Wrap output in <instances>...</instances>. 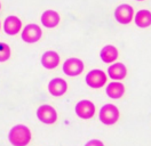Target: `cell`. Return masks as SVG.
Masks as SVG:
<instances>
[{
    "label": "cell",
    "mask_w": 151,
    "mask_h": 146,
    "mask_svg": "<svg viewBox=\"0 0 151 146\" xmlns=\"http://www.w3.org/2000/svg\"><path fill=\"white\" fill-rule=\"evenodd\" d=\"M8 139L14 146H27L31 140V131L27 126L17 125L10 129Z\"/></svg>",
    "instance_id": "cell-1"
},
{
    "label": "cell",
    "mask_w": 151,
    "mask_h": 146,
    "mask_svg": "<svg viewBox=\"0 0 151 146\" xmlns=\"http://www.w3.org/2000/svg\"><path fill=\"white\" fill-rule=\"evenodd\" d=\"M99 118H100V121L106 126L114 125L119 119V110L113 104H106L102 106Z\"/></svg>",
    "instance_id": "cell-2"
},
{
    "label": "cell",
    "mask_w": 151,
    "mask_h": 146,
    "mask_svg": "<svg viewBox=\"0 0 151 146\" xmlns=\"http://www.w3.org/2000/svg\"><path fill=\"white\" fill-rule=\"evenodd\" d=\"M37 117L38 119L42 122V123H46V125H53L55 123L57 120V113L55 109L50 105H41L39 106L37 110Z\"/></svg>",
    "instance_id": "cell-3"
},
{
    "label": "cell",
    "mask_w": 151,
    "mask_h": 146,
    "mask_svg": "<svg viewBox=\"0 0 151 146\" xmlns=\"http://www.w3.org/2000/svg\"><path fill=\"white\" fill-rule=\"evenodd\" d=\"M133 15H134V9L131 5H127V4L119 5L114 10V18L120 24L131 23L133 21Z\"/></svg>",
    "instance_id": "cell-4"
},
{
    "label": "cell",
    "mask_w": 151,
    "mask_h": 146,
    "mask_svg": "<svg viewBox=\"0 0 151 146\" xmlns=\"http://www.w3.org/2000/svg\"><path fill=\"white\" fill-rule=\"evenodd\" d=\"M84 71V63L79 58H69L63 64V72L69 77H76L81 74Z\"/></svg>",
    "instance_id": "cell-5"
},
{
    "label": "cell",
    "mask_w": 151,
    "mask_h": 146,
    "mask_svg": "<svg viewBox=\"0 0 151 146\" xmlns=\"http://www.w3.org/2000/svg\"><path fill=\"white\" fill-rule=\"evenodd\" d=\"M106 75L102 70H92L86 75V83L91 88H101L106 82Z\"/></svg>",
    "instance_id": "cell-6"
},
{
    "label": "cell",
    "mask_w": 151,
    "mask_h": 146,
    "mask_svg": "<svg viewBox=\"0 0 151 146\" xmlns=\"http://www.w3.org/2000/svg\"><path fill=\"white\" fill-rule=\"evenodd\" d=\"M76 113L79 118L85 119V120L93 118L95 114V105L91 100H80L76 105Z\"/></svg>",
    "instance_id": "cell-7"
},
{
    "label": "cell",
    "mask_w": 151,
    "mask_h": 146,
    "mask_svg": "<svg viewBox=\"0 0 151 146\" xmlns=\"http://www.w3.org/2000/svg\"><path fill=\"white\" fill-rule=\"evenodd\" d=\"M42 36V31L41 29L38 26L37 24H29L24 27L23 32H22V39L23 41L28 42V44H35Z\"/></svg>",
    "instance_id": "cell-8"
},
{
    "label": "cell",
    "mask_w": 151,
    "mask_h": 146,
    "mask_svg": "<svg viewBox=\"0 0 151 146\" xmlns=\"http://www.w3.org/2000/svg\"><path fill=\"white\" fill-rule=\"evenodd\" d=\"M68 90V83L65 80L61 79V78H55L48 83V91L50 92V95L60 97L62 95H64Z\"/></svg>",
    "instance_id": "cell-9"
},
{
    "label": "cell",
    "mask_w": 151,
    "mask_h": 146,
    "mask_svg": "<svg viewBox=\"0 0 151 146\" xmlns=\"http://www.w3.org/2000/svg\"><path fill=\"white\" fill-rule=\"evenodd\" d=\"M21 27H22V22L16 16H8L4 22V30L9 36L17 34L21 31Z\"/></svg>",
    "instance_id": "cell-10"
},
{
    "label": "cell",
    "mask_w": 151,
    "mask_h": 146,
    "mask_svg": "<svg viewBox=\"0 0 151 146\" xmlns=\"http://www.w3.org/2000/svg\"><path fill=\"white\" fill-rule=\"evenodd\" d=\"M41 64L45 69L48 70H53L57 67V65L60 64V56L54 50H48L41 57Z\"/></svg>",
    "instance_id": "cell-11"
},
{
    "label": "cell",
    "mask_w": 151,
    "mask_h": 146,
    "mask_svg": "<svg viewBox=\"0 0 151 146\" xmlns=\"http://www.w3.org/2000/svg\"><path fill=\"white\" fill-rule=\"evenodd\" d=\"M60 15L55 10H46L42 15H41V23L42 25L46 27H55L60 23Z\"/></svg>",
    "instance_id": "cell-12"
},
{
    "label": "cell",
    "mask_w": 151,
    "mask_h": 146,
    "mask_svg": "<svg viewBox=\"0 0 151 146\" xmlns=\"http://www.w3.org/2000/svg\"><path fill=\"white\" fill-rule=\"evenodd\" d=\"M108 74L113 80H123L127 74V69L123 63H114L108 69Z\"/></svg>",
    "instance_id": "cell-13"
},
{
    "label": "cell",
    "mask_w": 151,
    "mask_h": 146,
    "mask_svg": "<svg viewBox=\"0 0 151 146\" xmlns=\"http://www.w3.org/2000/svg\"><path fill=\"white\" fill-rule=\"evenodd\" d=\"M100 56H101V59L104 63H112L118 57V50L112 45L104 46L101 53H100Z\"/></svg>",
    "instance_id": "cell-14"
},
{
    "label": "cell",
    "mask_w": 151,
    "mask_h": 146,
    "mask_svg": "<svg viewBox=\"0 0 151 146\" xmlns=\"http://www.w3.org/2000/svg\"><path fill=\"white\" fill-rule=\"evenodd\" d=\"M124 92H125V86L120 82H111L106 87V95L113 99L120 98Z\"/></svg>",
    "instance_id": "cell-15"
},
{
    "label": "cell",
    "mask_w": 151,
    "mask_h": 146,
    "mask_svg": "<svg viewBox=\"0 0 151 146\" xmlns=\"http://www.w3.org/2000/svg\"><path fill=\"white\" fill-rule=\"evenodd\" d=\"M135 24L139 27L145 29L151 25V11L147 9H142L140 10L136 15H135Z\"/></svg>",
    "instance_id": "cell-16"
},
{
    "label": "cell",
    "mask_w": 151,
    "mask_h": 146,
    "mask_svg": "<svg viewBox=\"0 0 151 146\" xmlns=\"http://www.w3.org/2000/svg\"><path fill=\"white\" fill-rule=\"evenodd\" d=\"M10 57V47L5 42H0V62H6Z\"/></svg>",
    "instance_id": "cell-17"
},
{
    "label": "cell",
    "mask_w": 151,
    "mask_h": 146,
    "mask_svg": "<svg viewBox=\"0 0 151 146\" xmlns=\"http://www.w3.org/2000/svg\"><path fill=\"white\" fill-rule=\"evenodd\" d=\"M85 146H104V144L99 139H93V140H89Z\"/></svg>",
    "instance_id": "cell-18"
},
{
    "label": "cell",
    "mask_w": 151,
    "mask_h": 146,
    "mask_svg": "<svg viewBox=\"0 0 151 146\" xmlns=\"http://www.w3.org/2000/svg\"><path fill=\"white\" fill-rule=\"evenodd\" d=\"M0 9H1V4H0Z\"/></svg>",
    "instance_id": "cell-19"
},
{
    "label": "cell",
    "mask_w": 151,
    "mask_h": 146,
    "mask_svg": "<svg viewBox=\"0 0 151 146\" xmlns=\"http://www.w3.org/2000/svg\"><path fill=\"white\" fill-rule=\"evenodd\" d=\"M137 1H143V0H137Z\"/></svg>",
    "instance_id": "cell-20"
},
{
    "label": "cell",
    "mask_w": 151,
    "mask_h": 146,
    "mask_svg": "<svg viewBox=\"0 0 151 146\" xmlns=\"http://www.w3.org/2000/svg\"><path fill=\"white\" fill-rule=\"evenodd\" d=\"M0 27H1V24H0Z\"/></svg>",
    "instance_id": "cell-21"
}]
</instances>
